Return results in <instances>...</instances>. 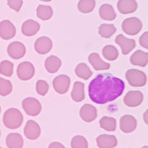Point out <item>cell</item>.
<instances>
[{
  "instance_id": "18",
  "label": "cell",
  "mask_w": 148,
  "mask_h": 148,
  "mask_svg": "<svg viewBox=\"0 0 148 148\" xmlns=\"http://www.w3.org/2000/svg\"><path fill=\"white\" fill-rule=\"evenodd\" d=\"M40 30V24L32 19H28L23 23L21 32L26 36H33L37 34Z\"/></svg>"
},
{
  "instance_id": "24",
  "label": "cell",
  "mask_w": 148,
  "mask_h": 148,
  "mask_svg": "<svg viewBox=\"0 0 148 148\" xmlns=\"http://www.w3.org/2000/svg\"><path fill=\"white\" fill-rule=\"evenodd\" d=\"M71 95L74 101L81 102L85 99L84 84L81 82H75Z\"/></svg>"
},
{
  "instance_id": "1",
  "label": "cell",
  "mask_w": 148,
  "mask_h": 148,
  "mask_svg": "<svg viewBox=\"0 0 148 148\" xmlns=\"http://www.w3.org/2000/svg\"><path fill=\"white\" fill-rule=\"evenodd\" d=\"M125 82L110 73L98 74L89 86L90 99L97 104L113 101L122 95Z\"/></svg>"
},
{
  "instance_id": "3",
  "label": "cell",
  "mask_w": 148,
  "mask_h": 148,
  "mask_svg": "<svg viewBox=\"0 0 148 148\" xmlns=\"http://www.w3.org/2000/svg\"><path fill=\"white\" fill-rule=\"evenodd\" d=\"M126 79L130 85L134 87H141L144 86L147 83V76L142 71L130 69L126 72Z\"/></svg>"
},
{
  "instance_id": "30",
  "label": "cell",
  "mask_w": 148,
  "mask_h": 148,
  "mask_svg": "<svg viewBox=\"0 0 148 148\" xmlns=\"http://www.w3.org/2000/svg\"><path fill=\"white\" fill-rule=\"evenodd\" d=\"M100 125L102 128L107 131H115L116 129V120L114 118L108 117V116H104L100 119Z\"/></svg>"
},
{
  "instance_id": "15",
  "label": "cell",
  "mask_w": 148,
  "mask_h": 148,
  "mask_svg": "<svg viewBox=\"0 0 148 148\" xmlns=\"http://www.w3.org/2000/svg\"><path fill=\"white\" fill-rule=\"evenodd\" d=\"M80 116L85 122H92L97 118L96 108L89 103H86L80 110Z\"/></svg>"
},
{
  "instance_id": "9",
  "label": "cell",
  "mask_w": 148,
  "mask_h": 148,
  "mask_svg": "<svg viewBox=\"0 0 148 148\" xmlns=\"http://www.w3.org/2000/svg\"><path fill=\"white\" fill-rule=\"evenodd\" d=\"M7 53L12 59H21L26 54V48L22 42L19 41L12 42L8 46Z\"/></svg>"
},
{
  "instance_id": "37",
  "label": "cell",
  "mask_w": 148,
  "mask_h": 148,
  "mask_svg": "<svg viewBox=\"0 0 148 148\" xmlns=\"http://www.w3.org/2000/svg\"><path fill=\"white\" fill-rule=\"evenodd\" d=\"M48 148H66L65 146L59 142H53L48 146Z\"/></svg>"
},
{
  "instance_id": "10",
  "label": "cell",
  "mask_w": 148,
  "mask_h": 148,
  "mask_svg": "<svg viewBox=\"0 0 148 148\" xmlns=\"http://www.w3.org/2000/svg\"><path fill=\"white\" fill-rule=\"evenodd\" d=\"M25 136L29 140H37L40 136L41 130L39 124L36 121L29 120L26 122L24 130Z\"/></svg>"
},
{
  "instance_id": "33",
  "label": "cell",
  "mask_w": 148,
  "mask_h": 148,
  "mask_svg": "<svg viewBox=\"0 0 148 148\" xmlns=\"http://www.w3.org/2000/svg\"><path fill=\"white\" fill-rule=\"evenodd\" d=\"M71 145L72 148H88V141L82 135H75L71 140Z\"/></svg>"
},
{
  "instance_id": "31",
  "label": "cell",
  "mask_w": 148,
  "mask_h": 148,
  "mask_svg": "<svg viewBox=\"0 0 148 148\" xmlns=\"http://www.w3.org/2000/svg\"><path fill=\"white\" fill-rule=\"evenodd\" d=\"M12 84L9 80L0 77V95L2 97L10 94L12 92Z\"/></svg>"
},
{
  "instance_id": "22",
  "label": "cell",
  "mask_w": 148,
  "mask_h": 148,
  "mask_svg": "<svg viewBox=\"0 0 148 148\" xmlns=\"http://www.w3.org/2000/svg\"><path fill=\"white\" fill-rule=\"evenodd\" d=\"M45 68L49 73L57 72L61 66V60L58 57L51 56L46 58L45 61Z\"/></svg>"
},
{
  "instance_id": "16",
  "label": "cell",
  "mask_w": 148,
  "mask_h": 148,
  "mask_svg": "<svg viewBox=\"0 0 148 148\" xmlns=\"http://www.w3.org/2000/svg\"><path fill=\"white\" fill-rule=\"evenodd\" d=\"M97 145L99 148H114L118 145L117 138L115 135L103 134L96 138Z\"/></svg>"
},
{
  "instance_id": "19",
  "label": "cell",
  "mask_w": 148,
  "mask_h": 148,
  "mask_svg": "<svg viewBox=\"0 0 148 148\" xmlns=\"http://www.w3.org/2000/svg\"><path fill=\"white\" fill-rule=\"evenodd\" d=\"M130 62L133 65L145 67L148 62V53L140 50H137L130 57Z\"/></svg>"
},
{
  "instance_id": "27",
  "label": "cell",
  "mask_w": 148,
  "mask_h": 148,
  "mask_svg": "<svg viewBox=\"0 0 148 148\" xmlns=\"http://www.w3.org/2000/svg\"><path fill=\"white\" fill-rule=\"evenodd\" d=\"M116 31L117 29L114 25L108 23H103L98 28L99 35L104 38H110L116 32Z\"/></svg>"
},
{
  "instance_id": "34",
  "label": "cell",
  "mask_w": 148,
  "mask_h": 148,
  "mask_svg": "<svg viewBox=\"0 0 148 148\" xmlns=\"http://www.w3.org/2000/svg\"><path fill=\"white\" fill-rule=\"evenodd\" d=\"M48 89H49V86L45 80H38L37 84H36V89L39 95L45 96L48 93Z\"/></svg>"
},
{
  "instance_id": "42",
  "label": "cell",
  "mask_w": 148,
  "mask_h": 148,
  "mask_svg": "<svg viewBox=\"0 0 148 148\" xmlns=\"http://www.w3.org/2000/svg\"><path fill=\"white\" fill-rule=\"evenodd\" d=\"M0 148H1V147H0Z\"/></svg>"
},
{
  "instance_id": "4",
  "label": "cell",
  "mask_w": 148,
  "mask_h": 148,
  "mask_svg": "<svg viewBox=\"0 0 148 148\" xmlns=\"http://www.w3.org/2000/svg\"><path fill=\"white\" fill-rule=\"evenodd\" d=\"M142 28V23L137 17L126 18L122 23V28L126 34L135 36L140 33Z\"/></svg>"
},
{
  "instance_id": "36",
  "label": "cell",
  "mask_w": 148,
  "mask_h": 148,
  "mask_svg": "<svg viewBox=\"0 0 148 148\" xmlns=\"http://www.w3.org/2000/svg\"><path fill=\"white\" fill-rule=\"evenodd\" d=\"M140 44L142 47L147 49L148 48V32L146 31L140 38Z\"/></svg>"
},
{
  "instance_id": "25",
  "label": "cell",
  "mask_w": 148,
  "mask_h": 148,
  "mask_svg": "<svg viewBox=\"0 0 148 148\" xmlns=\"http://www.w3.org/2000/svg\"><path fill=\"white\" fill-rule=\"evenodd\" d=\"M75 75L78 77L83 79L85 80H87L92 76L93 72L89 68V66L86 63H79L78 65L75 67Z\"/></svg>"
},
{
  "instance_id": "23",
  "label": "cell",
  "mask_w": 148,
  "mask_h": 148,
  "mask_svg": "<svg viewBox=\"0 0 148 148\" xmlns=\"http://www.w3.org/2000/svg\"><path fill=\"white\" fill-rule=\"evenodd\" d=\"M99 14L100 18L105 21H113L117 16L113 7L109 4H104L100 7Z\"/></svg>"
},
{
  "instance_id": "20",
  "label": "cell",
  "mask_w": 148,
  "mask_h": 148,
  "mask_svg": "<svg viewBox=\"0 0 148 148\" xmlns=\"http://www.w3.org/2000/svg\"><path fill=\"white\" fill-rule=\"evenodd\" d=\"M89 61L90 64L97 71L108 70L111 67V64L102 60L100 56L96 53H92L89 55Z\"/></svg>"
},
{
  "instance_id": "13",
  "label": "cell",
  "mask_w": 148,
  "mask_h": 148,
  "mask_svg": "<svg viewBox=\"0 0 148 148\" xmlns=\"http://www.w3.org/2000/svg\"><path fill=\"white\" fill-rule=\"evenodd\" d=\"M53 47V42L51 38L46 36H41L36 40L34 49L39 54L45 55L50 52Z\"/></svg>"
},
{
  "instance_id": "35",
  "label": "cell",
  "mask_w": 148,
  "mask_h": 148,
  "mask_svg": "<svg viewBox=\"0 0 148 148\" xmlns=\"http://www.w3.org/2000/svg\"><path fill=\"white\" fill-rule=\"evenodd\" d=\"M9 7L16 12H19L23 4V0H7Z\"/></svg>"
},
{
  "instance_id": "14",
  "label": "cell",
  "mask_w": 148,
  "mask_h": 148,
  "mask_svg": "<svg viewBox=\"0 0 148 148\" xmlns=\"http://www.w3.org/2000/svg\"><path fill=\"white\" fill-rule=\"evenodd\" d=\"M115 42L121 48L123 55L129 54L136 45V42L134 39L125 38L122 34H120L116 37Z\"/></svg>"
},
{
  "instance_id": "26",
  "label": "cell",
  "mask_w": 148,
  "mask_h": 148,
  "mask_svg": "<svg viewBox=\"0 0 148 148\" xmlns=\"http://www.w3.org/2000/svg\"><path fill=\"white\" fill-rule=\"evenodd\" d=\"M53 12L50 6L39 5L37 9V17L43 21L49 20L53 16Z\"/></svg>"
},
{
  "instance_id": "12",
  "label": "cell",
  "mask_w": 148,
  "mask_h": 148,
  "mask_svg": "<svg viewBox=\"0 0 148 148\" xmlns=\"http://www.w3.org/2000/svg\"><path fill=\"white\" fill-rule=\"evenodd\" d=\"M16 35V28L9 20H3L0 22V37L4 40H9Z\"/></svg>"
},
{
  "instance_id": "7",
  "label": "cell",
  "mask_w": 148,
  "mask_h": 148,
  "mask_svg": "<svg viewBox=\"0 0 148 148\" xmlns=\"http://www.w3.org/2000/svg\"><path fill=\"white\" fill-rule=\"evenodd\" d=\"M71 84V79L66 75H60L53 80V86L59 94H64L68 91Z\"/></svg>"
},
{
  "instance_id": "41",
  "label": "cell",
  "mask_w": 148,
  "mask_h": 148,
  "mask_svg": "<svg viewBox=\"0 0 148 148\" xmlns=\"http://www.w3.org/2000/svg\"><path fill=\"white\" fill-rule=\"evenodd\" d=\"M0 137H1V131H0Z\"/></svg>"
},
{
  "instance_id": "21",
  "label": "cell",
  "mask_w": 148,
  "mask_h": 148,
  "mask_svg": "<svg viewBox=\"0 0 148 148\" xmlns=\"http://www.w3.org/2000/svg\"><path fill=\"white\" fill-rule=\"evenodd\" d=\"M6 145L8 148H22L24 146L22 136L17 133H9L6 138Z\"/></svg>"
},
{
  "instance_id": "28",
  "label": "cell",
  "mask_w": 148,
  "mask_h": 148,
  "mask_svg": "<svg viewBox=\"0 0 148 148\" xmlns=\"http://www.w3.org/2000/svg\"><path fill=\"white\" fill-rule=\"evenodd\" d=\"M95 7V0H80L78 3V9L83 14H88L93 12Z\"/></svg>"
},
{
  "instance_id": "8",
  "label": "cell",
  "mask_w": 148,
  "mask_h": 148,
  "mask_svg": "<svg viewBox=\"0 0 148 148\" xmlns=\"http://www.w3.org/2000/svg\"><path fill=\"white\" fill-rule=\"evenodd\" d=\"M144 96L140 91H130L124 97V103L129 107H137L143 101Z\"/></svg>"
},
{
  "instance_id": "11",
  "label": "cell",
  "mask_w": 148,
  "mask_h": 148,
  "mask_svg": "<svg viewBox=\"0 0 148 148\" xmlns=\"http://www.w3.org/2000/svg\"><path fill=\"white\" fill-rule=\"evenodd\" d=\"M137 127V121L131 115H124L120 120V128L123 133H130Z\"/></svg>"
},
{
  "instance_id": "40",
  "label": "cell",
  "mask_w": 148,
  "mask_h": 148,
  "mask_svg": "<svg viewBox=\"0 0 148 148\" xmlns=\"http://www.w3.org/2000/svg\"><path fill=\"white\" fill-rule=\"evenodd\" d=\"M0 113H1V106H0Z\"/></svg>"
},
{
  "instance_id": "38",
  "label": "cell",
  "mask_w": 148,
  "mask_h": 148,
  "mask_svg": "<svg viewBox=\"0 0 148 148\" xmlns=\"http://www.w3.org/2000/svg\"><path fill=\"white\" fill-rule=\"evenodd\" d=\"M40 1H46V2H48V1H51V0H40Z\"/></svg>"
},
{
  "instance_id": "17",
  "label": "cell",
  "mask_w": 148,
  "mask_h": 148,
  "mask_svg": "<svg viewBox=\"0 0 148 148\" xmlns=\"http://www.w3.org/2000/svg\"><path fill=\"white\" fill-rule=\"evenodd\" d=\"M117 7L121 14H132L138 9V3L135 0H119Z\"/></svg>"
},
{
  "instance_id": "32",
  "label": "cell",
  "mask_w": 148,
  "mask_h": 148,
  "mask_svg": "<svg viewBox=\"0 0 148 148\" xmlns=\"http://www.w3.org/2000/svg\"><path fill=\"white\" fill-rule=\"evenodd\" d=\"M14 64L9 60H3L0 63V74L4 76L11 77L13 74Z\"/></svg>"
},
{
  "instance_id": "39",
  "label": "cell",
  "mask_w": 148,
  "mask_h": 148,
  "mask_svg": "<svg viewBox=\"0 0 148 148\" xmlns=\"http://www.w3.org/2000/svg\"><path fill=\"white\" fill-rule=\"evenodd\" d=\"M141 148H148V147L147 145H145V146H143V147H141Z\"/></svg>"
},
{
  "instance_id": "29",
  "label": "cell",
  "mask_w": 148,
  "mask_h": 148,
  "mask_svg": "<svg viewBox=\"0 0 148 148\" xmlns=\"http://www.w3.org/2000/svg\"><path fill=\"white\" fill-rule=\"evenodd\" d=\"M102 53L104 58L110 61L115 60L118 57V50L112 45H105L102 50Z\"/></svg>"
},
{
  "instance_id": "6",
  "label": "cell",
  "mask_w": 148,
  "mask_h": 148,
  "mask_svg": "<svg viewBox=\"0 0 148 148\" xmlns=\"http://www.w3.org/2000/svg\"><path fill=\"white\" fill-rule=\"evenodd\" d=\"M17 76L21 80L27 81L31 79L35 74V68L30 62H22L17 67Z\"/></svg>"
},
{
  "instance_id": "5",
  "label": "cell",
  "mask_w": 148,
  "mask_h": 148,
  "mask_svg": "<svg viewBox=\"0 0 148 148\" xmlns=\"http://www.w3.org/2000/svg\"><path fill=\"white\" fill-rule=\"evenodd\" d=\"M24 111L29 116H37L41 113L42 106L38 99L34 97H27L22 101Z\"/></svg>"
},
{
  "instance_id": "2",
  "label": "cell",
  "mask_w": 148,
  "mask_h": 148,
  "mask_svg": "<svg viewBox=\"0 0 148 148\" xmlns=\"http://www.w3.org/2000/svg\"><path fill=\"white\" fill-rule=\"evenodd\" d=\"M24 117L19 110L11 108L7 110L3 116V123L7 128L17 129L21 125Z\"/></svg>"
}]
</instances>
